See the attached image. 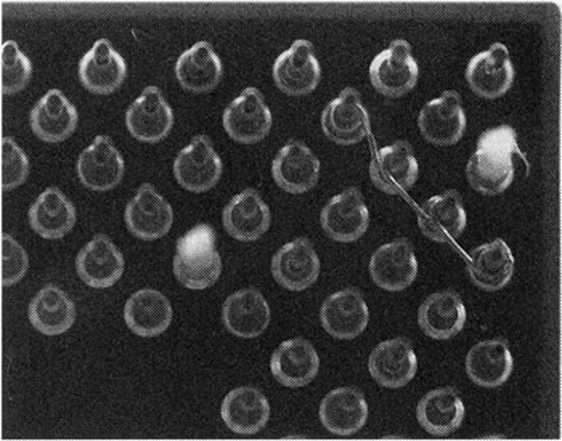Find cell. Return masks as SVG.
<instances>
[{"label": "cell", "mask_w": 562, "mask_h": 441, "mask_svg": "<svg viewBox=\"0 0 562 441\" xmlns=\"http://www.w3.org/2000/svg\"><path fill=\"white\" fill-rule=\"evenodd\" d=\"M127 230L135 238L155 241L171 230L173 212L171 204L156 191L151 183H144L124 211Z\"/></svg>", "instance_id": "obj_12"}, {"label": "cell", "mask_w": 562, "mask_h": 441, "mask_svg": "<svg viewBox=\"0 0 562 441\" xmlns=\"http://www.w3.org/2000/svg\"><path fill=\"white\" fill-rule=\"evenodd\" d=\"M322 326L329 336L352 340L366 331L370 312L363 294L357 287H346L329 295L322 305Z\"/></svg>", "instance_id": "obj_19"}, {"label": "cell", "mask_w": 562, "mask_h": 441, "mask_svg": "<svg viewBox=\"0 0 562 441\" xmlns=\"http://www.w3.org/2000/svg\"><path fill=\"white\" fill-rule=\"evenodd\" d=\"M321 420L325 429L335 436H356L368 420L366 395L356 387L335 388L322 399Z\"/></svg>", "instance_id": "obj_28"}, {"label": "cell", "mask_w": 562, "mask_h": 441, "mask_svg": "<svg viewBox=\"0 0 562 441\" xmlns=\"http://www.w3.org/2000/svg\"><path fill=\"white\" fill-rule=\"evenodd\" d=\"M222 273L217 235L210 224L195 225L180 236L173 256V276L187 290L203 291L214 286Z\"/></svg>", "instance_id": "obj_2"}, {"label": "cell", "mask_w": 562, "mask_h": 441, "mask_svg": "<svg viewBox=\"0 0 562 441\" xmlns=\"http://www.w3.org/2000/svg\"><path fill=\"white\" fill-rule=\"evenodd\" d=\"M78 123V110L58 89L48 90L30 116L31 131L45 144L65 142L75 134Z\"/></svg>", "instance_id": "obj_25"}, {"label": "cell", "mask_w": 562, "mask_h": 441, "mask_svg": "<svg viewBox=\"0 0 562 441\" xmlns=\"http://www.w3.org/2000/svg\"><path fill=\"white\" fill-rule=\"evenodd\" d=\"M321 222L333 241L353 242L362 238L370 227V211L362 191L352 186L329 200L322 211Z\"/></svg>", "instance_id": "obj_11"}, {"label": "cell", "mask_w": 562, "mask_h": 441, "mask_svg": "<svg viewBox=\"0 0 562 441\" xmlns=\"http://www.w3.org/2000/svg\"><path fill=\"white\" fill-rule=\"evenodd\" d=\"M515 370V358L508 340L491 339L479 342L467 357L468 377L484 388H497L505 384Z\"/></svg>", "instance_id": "obj_31"}, {"label": "cell", "mask_w": 562, "mask_h": 441, "mask_svg": "<svg viewBox=\"0 0 562 441\" xmlns=\"http://www.w3.org/2000/svg\"><path fill=\"white\" fill-rule=\"evenodd\" d=\"M524 159L515 128L499 126L484 132L477 149L468 162L467 176L471 186L485 196H497L515 180V156Z\"/></svg>", "instance_id": "obj_1"}, {"label": "cell", "mask_w": 562, "mask_h": 441, "mask_svg": "<svg viewBox=\"0 0 562 441\" xmlns=\"http://www.w3.org/2000/svg\"><path fill=\"white\" fill-rule=\"evenodd\" d=\"M515 66L508 48L494 44L487 52L474 55L467 68V81L481 99L495 100L505 95L515 82Z\"/></svg>", "instance_id": "obj_13"}, {"label": "cell", "mask_w": 562, "mask_h": 441, "mask_svg": "<svg viewBox=\"0 0 562 441\" xmlns=\"http://www.w3.org/2000/svg\"><path fill=\"white\" fill-rule=\"evenodd\" d=\"M124 321L134 335L156 337L168 331L172 323V305L165 294L140 290L127 298Z\"/></svg>", "instance_id": "obj_33"}, {"label": "cell", "mask_w": 562, "mask_h": 441, "mask_svg": "<svg viewBox=\"0 0 562 441\" xmlns=\"http://www.w3.org/2000/svg\"><path fill=\"white\" fill-rule=\"evenodd\" d=\"M371 280L381 290L390 293L407 290L418 274V260L411 239L398 238L390 245L381 246L376 252L371 256L370 265Z\"/></svg>", "instance_id": "obj_15"}, {"label": "cell", "mask_w": 562, "mask_h": 441, "mask_svg": "<svg viewBox=\"0 0 562 441\" xmlns=\"http://www.w3.org/2000/svg\"><path fill=\"white\" fill-rule=\"evenodd\" d=\"M321 259L311 239L297 238L277 251L272 259V274L284 290H308L321 276Z\"/></svg>", "instance_id": "obj_16"}, {"label": "cell", "mask_w": 562, "mask_h": 441, "mask_svg": "<svg viewBox=\"0 0 562 441\" xmlns=\"http://www.w3.org/2000/svg\"><path fill=\"white\" fill-rule=\"evenodd\" d=\"M221 416L232 432L255 436L269 423V399L251 385L235 388L222 402Z\"/></svg>", "instance_id": "obj_30"}, {"label": "cell", "mask_w": 562, "mask_h": 441, "mask_svg": "<svg viewBox=\"0 0 562 441\" xmlns=\"http://www.w3.org/2000/svg\"><path fill=\"white\" fill-rule=\"evenodd\" d=\"M273 81L281 92L290 97H305L314 92L322 81L321 61L315 57L314 45L296 41L277 58L272 69Z\"/></svg>", "instance_id": "obj_7"}, {"label": "cell", "mask_w": 562, "mask_h": 441, "mask_svg": "<svg viewBox=\"0 0 562 441\" xmlns=\"http://www.w3.org/2000/svg\"><path fill=\"white\" fill-rule=\"evenodd\" d=\"M322 128L336 145L350 147L370 135V113L363 105L359 90L347 87L338 99L329 102L322 113Z\"/></svg>", "instance_id": "obj_3"}, {"label": "cell", "mask_w": 562, "mask_h": 441, "mask_svg": "<svg viewBox=\"0 0 562 441\" xmlns=\"http://www.w3.org/2000/svg\"><path fill=\"white\" fill-rule=\"evenodd\" d=\"M30 159L26 152L10 137L2 138V190H15L30 177Z\"/></svg>", "instance_id": "obj_38"}, {"label": "cell", "mask_w": 562, "mask_h": 441, "mask_svg": "<svg viewBox=\"0 0 562 441\" xmlns=\"http://www.w3.org/2000/svg\"><path fill=\"white\" fill-rule=\"evenodd\" d=\"M368 371L384 388H401L411 384L418 371L413 343L405 337L384 340L368 358Z\"/></svg>", "instance_id": "obj_21"}, {"label": "cell", "mask_w": 562, "mask_h": 441, "mask_svg": "<svg viewBox=\"0 0 562 441\" xmlns=\"http://www.w3.org/2000/svg\"><path fill=\"white\" fill-rule=\"evenodd\" d=\"M419 68L412 55V45L404 39L394 41L370 65V81L387 99H401L415 89Z\"/></svg>", "instance_id": "obj_4"}, {"label": "cell", "mask_w": 562, "mask_h": 441, "mask_svg": "<svg viewBox=\"0 0 562 441\" xmlns=\"http://www.w3.org/2000/svg\"><path fill=\"white\" fill-rule=\"evenodd\" d=\"M126 127L135 140L144 144H159L171 134L172 108L158 87H147L132 103L126 113Z\"/></svg>", "instance_id": "obj_14"}, {"label": "cell", "mask_w": 562, "mask_h": 441, "mask_svg": "<svg viewBox=\"0 0 562 441\" xmlns=\"http://www.w3.org/2000/svg\"><path fill=\"white\" fill-rule=\"evenodd\" d=\"M272 176L286 193H307L321 179V161L303 142L290 140L273 159Z\"/></svg>", "instance_id": "obj_22"}, {"label": "cell", "mask_w": 562, "mask_h": 441, "mask_svg": "<svg viewBox=\"0 0 562 441\" xmlns=\"http://www.w3.org/2000/svg\"><path fill=\"white\" fill-rule=\"evenodd\" d=\"M224 66L213 45L201 41L180 55L176 64V78L183 89L192 93H207L221 84Z\"/></svg>", "instance_id": "obj_32"}, {"label": "cell", "mask_w": 562, "mask_h": 441, "mask_svg": "<svg viewBox=\"0 0 562 441\" xmlns=\"http://www.w3.org/2000/svg\"><path fill=\"white\" fill-rule=\"evenodd\" d=\"M222 224L232 238L252 242L269 231L272 214L258 191L248 189L232 197L222 214Z\"/></svg>", "instance_id": "obj_24"}, {"label": "cell", "mask_w": 562, "mask_h": 441, "mask_svg": "<svg viewBox=\"0 0 562 441\" xmlns=\"http://www.w3.org/2000/svg\"><path fill=\"white\" fill-rule=\"evenodd\" d=\"M127 79V64L109 39H99L79 61V81L95 95L116 92Z\"/></svg>", "instance_id": "obj_20"}, {"label": "cell", "mask_w": 562, "mask_h": 441, "mask_svg": "<svg viewBox=\"0 0 562 441\" xmlns=\"http://www.w3.org/2000/svg\"><path fill=\"white\" fill-rule=\"evenodd\" d=\"M224 172L221 156L206 135H196L173 161V177L182 189L192 193L213 190Z\"/></svg>", "instance_id": "obj_5"}, {"label": "cell", "mask_w": 562, "mask_h": 441, "mask_svg": "<svg viewBox=\"0 0 562 441\" xmlns=\"http://www.w3.org/2000/svg\"><path fill=\"white\" fill-rule=\"evenodd\" d=\"M418 325L431 339H453L467 325V307L463 298L452 290L429 295L419 307Z\"/></svg>", "instance_id": "obj_29"}, {"label": "cell", "mask_w": 562, "mask_h": 441, "mask_svg": "<svg viewBox=\"0 0 562 441\" xmlns=\"http://www.w3.org/2000/svg\"><path fill=\"white\" fill-rule=\"evenodd\" d=\"M33 65L20 50L15 41L2 45V92L3 95H16L30 84Z\"/></svg>", "instance_id": "obj_37"}, {"label": "cell", "mask_w": 562, "mask_h": 441, "mask_svg": "<svg viewBox=\"0 0 562 441\" xmlns=\"http://www.w3.org/2000/svg\"><path fill=\"white\" fill-rule=\"evenodd\" d=\"M79 182L92 191H110L123 182L126 162L109 135H99L78 158Z\"/></svg>", "instance_id": "obj_10"}, {"label": "cell", "mask_w": 562, "mask_h": 441, "mask_svg": "<svg viewBox=\"0 0 562 441\" xmlns=\"http://www.w3.org/2000/svg\"><path fill=\"white\" fill-rule=\"evenodd\" d=\"M464 403L452 387L429 392L416 408L419 426L434 437H446L457 432L464 420Z\"/></svg>", "instance_id": "obj_35"}, {"label": "cell", "mask_w": 562, "mask_h": 441, "mask_svg": "<svg viewBox=\"0 0 562 441\" xmlns=\"http://www.w3.org/2000/svg\"><path fill=\"white\" fill-rule=\"evenodd\" d=\"M467 270L479 290L495 293L508 286L515 274V257L503 239L479 246L467 256Z\"/></svg>", "instance_id": "obj_27"}, {"label": "cell", "mask_w": 562, "mask_h": 441, "mask_svg": "<svg viewBox=\"0 0 562 441\" xmlns=\"http://www.w3.org/2000/svg\"><path fill=\"white\" fill-rule=\"evenodd\" d=\"M269 302L256 287H246L232 294L222 307V321L225 329L241 339H256L269 328Z\"/></svg>", "instance_id": "obj_23"}, {"label": "cell", "mask_w": 562, "mask_h": 441, "mask_svg": "<svg viewBox=\"0 0 562 441\" xmlns=\"http://www.w3.org/2000/svg\"><path fill=\"white\" fill-rule=\"evenodd\" d=\"M272 124V111L255 87L243 90L224 111L225 132L238 144H259L270 134Z\"/></svg>", "instance_id": "obj_6"}, {"label": "cell", "mask_w": 562, "mask_h": 441, "mask_svg": "<svg viewBox=\"0 0 562 441\" xmlns=\"http://www.w3.org/2000/svg\"><path fill=\"white\" fill-rule=\"evenodd\" d=\"M419 166L412 145L397 142L381 148L370 165L371 182L391 196H404L418 180Z\"/></svg>", "instance_id": "obj_9"}, {"label": "cell", "mask_w": 562, "mask_h": 441, "mask_svg": "<svg viewBox=\"0 0 562 441\" xmlns=\"http://www.w3.org/2000/svg\"><path fill=\"white\" fill-rule=\"evenodd\" d=\"M31 325L44 336H60L76 321V305L60 287L47 284L30 304Z\"/></svg>", "instance_id": "obj_36"}, {"label": "cell", "mask_w": 562, "mask_h": 441, "mask_svg": "<svg viewBox=\"0 0 562 441\" xmlns=\"http://www.w3.org/2000/svg\"><path fill=\"white\" fill-rule=\"evenodd\" d=\"M27 217L31 228L44 239L64 238L78 220L75 204L57 186H50L37 196Z\"/></svg>", "instance_id": "obj_34"}, {"label": "cell", "mask_w": 562, "mask_h": 441, "mask_svg": "<svg viewBox=\"0 0 562 441\" xmlns=\"http://www.w3.org/2000/svg\"><path fill=\"white\" fill-rule=\"evenodd\" d=\"M463 197L457 190L434 196L418 207L419 230L440 245H452L467 228Z\"/></svg>", "instance_id": "obj_17"}, {"label": "cell", "mask_w": 562, "mask_h": 441, "mask_svg": "<svg viewBox=\"0 0 562 441\" xmlns=\"http://www.w3.org/2000/svg\"><path fill=\"white\" fill-rule=\"evenodd\" d=\"M124 256L110 236L95 235L76 257V272L93 290H109L124 273Z\"/></svg>", "instance_id": "obj_18"}, {"label": "cell", "mask_w": 562, "mask_h": 441, "mask_svg": "<svg viewBox=\"0 0 562 441\" xmlns=\"http://www.w3.org/2000/svg\"><path fill=\"white\" fill-rule=\"evenodd\" d=\"M270 371L283 387H305L318 376L321 357L308 340L297 337L281 343L273 352Z\"/></svg>", "instance_id": "obj_26"}, {"label": "cell", "mask_w": 562, "mask_h": 441, "mask_svg": "<svg viewBox=\"0 0 562 441\" xmlns=\"http://www.w3.org/2000/svg\"><path fill=\"white\" fill-rule=\"evenodd\" d=\"M30 269V259L22 245L9 233L2 235V284L15 286Z\"/></svg>", "instance_id": "obj_39"}, {"label": "cell", "mask_w": 562, "mask_h": 441, "mask_svg": "<svg viewBox=\"0 0 562 441\" xmlns=\"http://www.w3.org/2000/svg\"><path fill=\"white\" fill-rule=\"evenodd\" d=\"M418 126L423 137L436 147L458 144L467 131V114L460 93L447 90L439 99L426 103L419 111Z\"/></svg>", "instance_id": "obj_8"}]
</instances>
